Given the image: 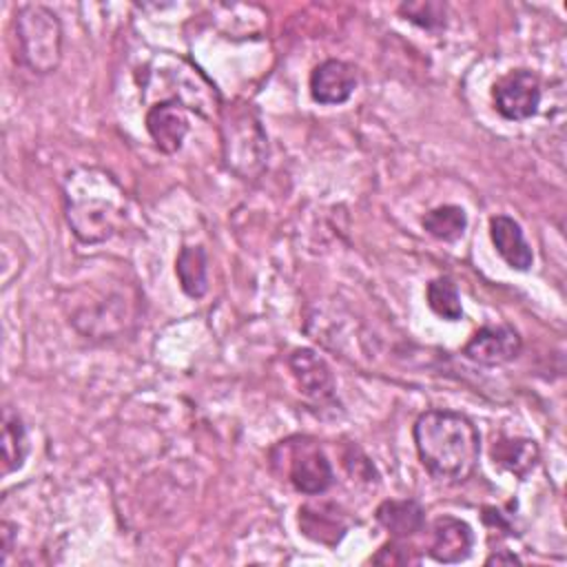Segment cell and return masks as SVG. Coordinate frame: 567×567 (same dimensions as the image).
Returning a JSON list of instances; mask_svg holds the SVG:
<instances>
[{"instance_id":"1","label":"cell","mask_w":567,"mask_h":567,"mask_svg":"<svg viewBox=\"0 0 567 567\" xmlns=\"http://www.w3.org/2000/svg\"><path fill=\"white\" fill-rule=\"evenodd\" d=\"M421 465L434 481L463 483L476 470L481 434L470 416L432 408L419 414L412 427Z\"/></svg>"},{"instance_id":"2","label":"cell","mask_w":567,"mask_h":567,"mask_svg":"<svg viewBox=\"0 0 567 567\" xmlns=\"http://www.w3.org/2000/svg\"><path fill=\"white\" fill-rule=\"evenodd\" d=\"M64 215L82 244L106 241L126 221V193L102 168H75L64 179Z\"/></svg>"},{"instance_id":"3","label":"cell","mask_w":567,"mask_h":567,"mask_svg":"<svg viewBox=\"0 0 567 567\" xmlns=\"http://www.w3.org/2000/svg\"><path fill=\"white\" fill-rule=\"evenodd\" d=\"M219 133L226 168L239 179H257L268 159V137L257 109L241 100L221 106Z\"/></svg>"},{"instance_id":"4","label":"cell","mask_w":567,"mask_h":567,"mask_svg":"<svg viewBox=\"0 0 567 567\" xmlns=\"http://www.w3.org/2000/svg\"><path fill=\"white\" fill-rule=\"evenodd\" d=\"M13 27L20 62L38 75L53 73L62 60V22L55 11L44 4H22Z\"/></svg>"},{"instance_id":"5","label":"cell","mask_w":567,"mask_h":567,"mask_svg":"<svg viewBox=\"0 0 567 567\" xmlns=\"http://www.w3.org/2000/svg\"><path fill=\"white\" fill-rule=\"evenodd\" d=\"M281 447L286 452L288 481L297 492L317 496V494H323L334 483L332 465L323 454V450L319 447V443L306 436L303 439L297 436V439L281 441Z\"/></svg>"},{"instance_id":"6","label":"cell","mask_w":567,"mask_h":567,"mask_svg":"<svg viewBox=\"0 0 567 567\" xmlns=\"http://www.w3.org/2000/svg\"><path fill=\"white\" fill-rule=\"evenodd\" d=\"M494 106L512 122L529 120L540 106V80L529 69H514L494 84Z\"/></svg>"},{"instance_id":"7","label":"cell","mask_w":567,"mask_h":567,"mask_svg":"<svg viewBox=\"0 0 567 567\" xmlns=\"http://www.w3.org/2000/svg\"><path fill=\"white\" fill-rule=\"evenodd\" d=\"M523 343L512 326H483L465 343L463 354L478 365H503L518 357Z\"/></svg>"},{"instance_id":"8","label":"cell","mask_w":567,"mask_h":567,"mask_svg":"<svg viewBox=\"0 0 567 567\" xmlns=\"http://www.w3.org/2000/svg\"><path fill=\"white\" fill-rule=\"evenodd\" d=\"M188 128L186 106L173 97L159 100L146 111V131L155 146L166 155H173L182 148Z\"/></svg>"},{"instance_id":"9","label":"cell","mask_w":567,"mask_h":567,"mask_svg":"<svg viewBox=\"0 0 567 567\" xmlns=\"http://www.w3.org/2000/svg\"><path fill=\"white\" fill-rule=\"evenodd\" d=\"M357 89V69L343 60H323L310 73V95L319 104H343Z\"/></svg>"},{"instance_id":"10","label":"cell","mask_w":567,"mask_h":567,"mask_svg":"<svg viewBox=\"0 0 567 567\" xmlns=\"http://www.w3.org/2000/svg\"><path fill=\"white\" fill-rule=\"evenodd\" d=\"M288 365L301 392L312 401H330L334 396V377L330 365L310 348H299L288 357Z\"/></svg>"},{"instance_id":"11","label":"cell","mask_w":567,"mask_h":567,"mask_svg":"<svg viewBox=\"0 0 567 567\" xmlns=\"http://www.w3.org/2000/svg\"><path fill=\"white\" fill-rule=\"evenodd\" d=\"M474 547V534L472 527L454 516H439L432 523V543H430V556L436 563H461L472 554Z\"/></svg>"},{"instance_id":"12","label":"cell","mask_w":567,"mask_h":567,"mask_svg":"<svg viewBox=\"0 0 567 567\" xmlns=\"http://www.w3.org/2000/svg\"><path fill=\"white\" fill-rule=\"evenodd\" d=\"M489 237L501 259L514 270H529L534 252L523 235V228L509 215H494L489 219Z\"/></svg>"},{"instance_id":"13","label":"cell","mask_w":567,"mask_h":567,"mask_svg":"<svg viewBox=\"0 0 567 567\" xmlns=\"http://www.w3.org/2000/svg\"><path fill=\"white\" fill-rule=\"evenodd\" d=\"M374 516L392 538L401 540L421 532L425 523V512L414 498H388L377 507Z\"/></svg>"},{"instance_id":"14","label":"cell","mask_w":567,"mask_h":567,"mask_svg":"<svg viewBox=\"0 0 567 567\" xmlns=\"http://www.w3.org/2000/svg\"><path fill=\"white\" fill-rule=\"evenodd\" d=\"M299 527L308 538L323 545H337L348 529L343 516L328 505H303L299 509Z\"/></svg>"},{"instance_id":"15","label":"cell","mask_w":567,"mask_h":567,"mask_svg":"<svg viewBox=\"0 0 567 567\" xmlns=\"http://www.w3.org/2000/svg\"><path fill=\"white\" fill-rule=\"evenodd\" d=\"M175 275L182 290L190 299H199L208 290V257L202 246H184L175 259Z\"/></svg>"},{"instance_id":"16","label":"cell","mask_w":567,"mask_h":567,"mask_svg":"<svg viewBox=\"0 0 567 567\" xmlns=\"http://www.w3.org/2000/svg\"><path fill=\"white\" fill-rule=\"evenodd\" d=\"M2 474H11L22 467L27 452H29V441H27V430L20 419V414L11 408L4 405L2 410Z\"/></svg>"},{"instance_id":"17","label":"cell","mask_w":567,"mask_h":567,"mask_svg":"<svg viewBox=\"0 0 567 567\" xmlns=\"http://www.w3.org/2000/svg\"><path fill=\"white\" fill-rule=\"evenodd\" d=\"M492 456L503 470L523 478L538 463V445L532 439H501L494 443Z\"/></svg>"},{"instance_id":"18","label":"cell","mask_w":567,"mask_h":567,"mask_svg":"<svg viewBox=\"0 0 567 567\" xmlns=\"http://www.w3.org/2000/svg\"><path fill=\"white\" fill-rule=\"evenodd\" d=\"M421 224L432 237H436L441 241H456L463 237V233L467 228V215L461 206L443 204V206L427 210L423 215Z\"/></svg>"},{"instance_id":"19","label":"cell","mask_w":567,"mask_h":567,"mask_svg":"<svg viewBox=\"0 0 567 567\" xmlns=\"http://www.w3.org/2000/svg\"><path fill=\"white\" fill-rule=\"evenodd\" d=\"M425 299H427V306L432 308V312L445 321H458L463 317L458 290H456L454 281L447 277L432 279L425 288Z\"/></svg>"},{"instance_id":"20","label":"cell","mask_w":567,"mask_h":567,"mask_svg":"<svg viewBox=\"0 0 567 567\" xmlns=\"http://www.w3.org/2000/svg\"><path fill=\"white\" fill-rule=\"evenodd\" d=\"M399 13L405 20H410V22L423 27V29H430V31L445 27V4H441V2H430V0H425V2H403L399 7Z\"/></svg>"},{"instance_id":"21","label":"cell","mask_w":567,"mask_h":567,"mask_svg":"<svg viewBox=\"0 0 567 567\" xmlns=\"http://www.w3.org/2000/svg\"><path fill=\"white\" fill-rule=\"evenodd\" d=\"M421 558L416 556L414 547H405L401 543V538H394L390 540L388 545H383L374 556H372V563L377 565H416Z\"/></svg>"},{"instance_id":"22","label":"cell","mask_w":567,"mask_h":567,"mask_svg":"<svg viewBox=\"0 0 567 567\" xmlns=\"http://www.w3.org/2000/svg\"><path fill=\"white\" fill-rule=\"evenodd\" d=\"M514 563H520V558L507 549H498L496 554H492L485 565H514Z\"/></svg>"}]
</instances>
